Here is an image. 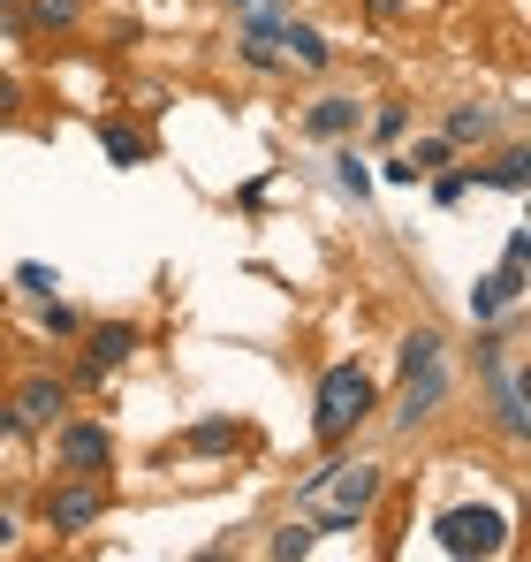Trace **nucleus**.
Returning <instances> with one entry per match:
<instances>
[{
    "label": "nucleus",
    "mask_w": 531,
    "mask_h": 562,
    "mask_svg": "<svg viewBox=\"0 0 531 562\" xmlns=\"http://www.w3.org/2000/svg\"><path fill=\"white\" fill-rule=\"evenodd\" d=\"M380 502H387V464H372V457H342V449H327V464L296 486V509L312 517L319 540H327V532H364Z\"/></svg>",
    "instance_id": "f257e3e1"
},
{
    "label": "nucleus",
    "mask_w": 531,
    "mask_h": 562,
    "mask_svg": "<svg viewBox=\"0 0 531 562\" xmlns=\"http://www.w3.org/2000/svg\"><path fill=\"white\" fill-rule=\"evenodd\" d=\"M380 418V373L364 358H335L312 387V441L319 449H350L357 434Z\"/></svg>",
    "instance_id": "f03ea898"
},
{
    "label": "nucleus",
    "mask_w": 531,
    "mask_h": 562,
    "mask_svg": "<svg viewBox=\"0 0 531 562\" xmlns=\"http://www.w3.org/2000/svg\"><path fill=\"white\" fill-rule=\"evenodd\" d=\"M433 548L455 562H494L517 548V517L494 502H448V509H433Z\"/></svg>",
    "instance_id": "7ed1b4c3"
},
{
    "label": "nucleus",
    "mask_w": 531,
    "mask_h": 562,
    "mask_svg": "<svg viewBox=\"0 0 531 562\" xmlns=\"http://www.w3.org/2000/svg\"><path fill=\"white\" fill-rule=\"evenodd\" d=\"M106 509H114V479H69V471H54L31 502L38 532H54V540H84L91 525H106Z\"/></svg>",
    "instance_id": "20e7f679"
},
{
    "label": "nucleus",
    "mask_w": 531,
    "mask_h": 562,
    "mask_svg": "<svg viewBox=\"0 0 531 562\" xmlns=\"http://www.w3.org/2000/svg\"><path fill=\"white\" fill-rule=\"evenodd\" d=\"M478 395H486L494 434H501L509 449H524V441H531V358H524V350L486 358V366H478Z\"/></svg>",
    "instance_id": "39448f33"
},
{
    "label": "nucleus",
    "mask_w": 531,
    "mask_h": 562,
    "mask_svg": "<svg viewBox=\"0 0 531 562\" xmlns=\"http://www.w3.org/2000/svg\"><path fill=\"white\" fill-rule=\"evenodd\" d=\"M46 471H69V479H114L122 464V441H114V426L106 418H84V411H69L61 426H46Z\"/></svg>",
    "instance_id": "423d86ee"
},
{
    "label": "nucleus",
    "mask_w": 531,
    "mask_h": 562,
    "mask_svg": "<svg viewBox=\"0 0 531 562\" xmlns=\"http://www.w3.org/2000/svg\"><path fill=\"white\" fill-rule=\"evenodd\" d=\"M8 403H15L23 441H31V434H46V426H61L77 411V387H69V373H54V366H31V373L8 387Z\"/></svg>",
    "instance_id": "0eeeda50"
},
{
    "label": "nucleus",
    "mask_w": 531,
    "mask_h": 562,
    "mask_svg": "<svg viewBox=\"0 0 531 562\" xmlns=\"http://www.w3.org/2000/svg\"><path fill=\"white\" fill-rule=\"evenodd\" d=\"M395 387H403V395H395V411H387V434H395V441H410V434H426V426L448 411L455 373H448V358H441V366H426V373L395 380Z\"/></svg>",
    "instance_id": "6e6552de"
},
{
    "label": "nucleus",
    "mask_w": 531,
    "mask_h": 562,
    "mask_svg": "<svg viewBox=\"0 0 531 562\" xmlns=\"http://www.w3.org/2000/svg\"><path fill=\"white\" fill-rule=\"evenodd\" d=\"M509 130H524L509 106H494V99H448L441 106V137L455 153H486L494 137H509Z\"/></svg>",
    "instance_id": "1a4fd4ad"
},
{
    "label": "nucleus",
    "mask_w": 531,
    "mask_h": 562,
    "mask_svg": "<svg viewBox=\"0 0 531 562\" xmlns=\"http://www.w3.org/2000/svg\"><path fill=\"white\" fill-rule=\"evenodd\" d=\"M244 449H251V426H244L236 411H213V418L182 426L176 441H168V457H190V464H228V457H244Z\"/></svg>",
    "instance_id": "9d476101"
},
{
    "label": "nucleus",
    "mask_w": 531,
    "mask_h": 562,
    "mask_svg": "<svg viewBox=\"0 0 531 562\" xmlns=\"http://www.w3.org/2000/svg\"><path fill=\"white\" fill-rule=\"evenodd\" d=\"M91 137H99V153L114 160V168H152V153H160V137L129 114V106H106V114H91Z\"/></svg>",
    "instance_id": "9b49d317"
},
{
    "label": "nucleus",
    "mask_w": 531,
    "mask_h": 562,
    "mask_svg": "<svg viewBox=\"0 0 531 562\" xmlns=\"http://www.w3.org/2000/svg\"><path fill=\"white\" fill-rule=\"evenodd\" d=\"M296 130H304L312 145H342V137H357V130H364V99L342 92V85H327V92L296 114Z\"/></svg>",
    "instance_id": "f8f14e48"
},
{
    "label": "nucleus",
    "mask_w": 531,
    "mask_h": 562,
    "mask_svg": "<svg viewBox=\"0 0 531 562\" xmlns=\"http://www.w3.org/2000/svg\"><path fill=\"white\" fill-rule=\"evenodd\" d=\"M137 350H145V327L137 319H84V335H77V358L99 366V373H122Z\"/></svg>",
    "instance_id": "ddd939ff"
},
{
    "label": "nucleus",
    "mask_w": 531,
    "mask_h": 562,
    "mask_svg": "<svg viewBox=\"0 0 531 562\" xmlns=\"http://www.w3.org/2000/svg\"><path fill=\"white\" fill-rule=\"evenodd\" d=\"M335 61H342V46H335L319 23H304V15L289 8V23H281V69H296V77H335Z\"/></svg>",
    "instance_id": "4468645a"
},
{
    "label": "nucleus",
    "mask_w": 531,
    "mask_h": 562,
    "mask_svg": "<svg viewBox=\"0 0 531 562\" xmlns=\"http://www.w3.org/2000/svg\"><path fill=\"white\" fill-rule=\"evenodd\" d=\"M478 190H501V198H531V153H524V130H509V145L494 160H471Z\"/></svg>",
    "instance_id": "2eb2a0df"
},
{
    "label": "nucleus",
    "mask_w": 531,
    "mask_h": 562,
    "mask_svg": "<svg viewBox=\"0 0 531 562\" xmlns=\"http://www.w3.org/2000/svg\"><path fill=\"white\" fill-rule=\"evenodd\" d=\"M91 15V0H15V23L38 38H77Z\"/></svg>",
    "instance_id": "dca6fc26"
},
{
    "label": "nucleus",
    "mask_w": 531,
    "mask_h": 562,
    "mask_svg": "<svg viewBox=\"0 0 531 562\" xmlns=\"http://www.w3.org/2000/svg\"><path fill=\"white\" fill-rule=\"evenodd\" d=\"M410 130H418V106H410V99H372V106H364V137H372L380 153H395Z\"/></svg>",
    "instance_id": "f3484780"
},
{
    "label": "nucleus",
    "mask_w": 531,
    "mask_h": 562,
    "mask_svg": "<svg viewBox=\"0 0 531 562\" xmlns=\"http://www.w3.org/2000/svg\"><path fill=\"white\" fill-rule=\"evenodd\" d=\"M448 358V335L441 327H403V342H395V380L426 373V366H441Z\"/></svg>",
    "instance_id": "a211bd4d"
},
{
    "label": "nucleus",
    "mask_w": 531,
    "mask_h": 562,
    "mask_svg": "<svg viewBox=\"0 0 531 562\" xmlns=\"http://www.w3.org/2000/svg\"><path fill=\"white\" fill-rule=\"evenodd\" d=\"M335 153V190L350 198V205H372V160L357 153V137H342V145H327Z\"/></svg>",
    "instance_id": "6ab92c4d"
},
{
    "label": "nucleus",
    "mask_w": 531,
    "mask_h": 562,
    "mask_svg": "<svg viewBox=\"0 0 531 562\" xmlns=\"http://www.w3.org/2000/svg\"><path fill=\"white\" fill-rule=\"evenodd\" d=\"M463 312H471V327H501V319L517 312V296H509L501 281L486 274V281H471V296H463Z\"/></svg>",
    "instance_id": "aec40b11"
},
{
    "label": "nucleus",
    "mask_w": 531,
    "mask_h": 562,
    "mask_svg": "<svg viewBox=\"0 0 531 562\" xmlns=\"http://www.w3.org/2000/svg\"><path fill=\"white\" fill-rule=\"evenodd\" d=\"M395 153H403V160H410V176H418V183H426V176H433V168H448V160H455V145H448L441 130H426V137H418V130H410V137H403V145H395Z\"/></svg>",
    "instance_id": "412c9836"
},
{
    "label": "nucleus",
    "mask_w": 531,
    "mask_h": 562,
    "mask_svg": "<svg viewBox=\"0 0 531 562\" xmlns=\"http://www.w3.org/2000/svg\"><path fill=\"white\" fill-rule=\"evenodd\" d=\"M471 190H478V176H471V160H463V153H455L448 168H433V176H426V198H433L441 213H448V205H463Z\"/></svg>",
    "instance_id": "4be33fe9"
},
{
    "label": "nucleus",
    "mask_w": 531,
    "mask_h": 562,
    "mask_svg": "<svg viewBox=\"0 0 531 562\" xmlns=\"http://www.w3.org/2000/svg\"><path fill=\"white\" fill-rule=\"evenodd\" d=\"M312 548H319V532H312V517H289L281 532H266V555H273V562H304Z\"/></svg>",
    "instance_id": "5701e85b"
},
{
    "label": "nucleus",
    "mask_w": 531,
    "mask_h": 562,
    "mask_svg": "<svg viewBox=\"0 0 531 562\" xmlns=\"http://www.w3.org/2000/svg\"><path fill=\"white\" fill-rule=\"evenodd\" d=\"M38 335H54V342H77V335H84V312H77L69 296H38Z\"/></svg>",
    "instance_id": "b1692460"
},
{
    "label": "nucleus",
    "mask_w": 531,
    "mask_h": 562,
    "mask_svg": "<svg viewBox=\"0 0 531 562\" xmlns=\"http://www.w3.org/2000/svg\"><path fill=\"white\" fill-rule=\"evenodd\" d=\"M15 289H23V296L38 304V296H61V274H54L46 259H23V267H15Z\"/></svg>",
    "instance_id": "393cba45"
},
{
    "label": "nucleus",
    "mask_w": 531,
    "mask_h": 562,
    "mask_svg": "<svg viewBox=\"0 0 531 562\" xmlns=\"http://www.w3.org/2000/svg\"><path fill=\"white\" fill-rule=\"evenodd\" d=\"M23 106H31V92H23V85L0 69V130H15V122H23Z\"/></svg>",
    "instance_id": "a878e982"
},
{
    "label": "nucleus",
    "mask_w": 531,
    "mask_h": 562,
    "mask_svg": "<svg viewBox=\"0 0 531 562\" xmlns=\"http://www.w3.org/2000/svg\"><path fill=\"white\" fill-rule=\"evenodd\" d=\"M69 387H77V395H106L114 373H99V366H84V358H69Z\"/></svg>",
    "instance_id": "bb28decb"
},
{
    "label": "nucleus",
    "mask_w": 531,
    "mask_h": 562,
    "mask_svg": "<svg viewBox=\"0 0 531 562\" xmlns=\"http://www.w3.org/2000/svg\"><path fill=\"white\" fill-rule=\"evenodd\" d=\"M357 8H364L372 23H410V15H418V0H357Z\"/></svg>",
    "instance_id": "cd10ccee"
},
{
    "label": "nucleus",
    "mask_w": 531,
    "mask_h": 562,
    "mask_svg": "<svg viewBox=\"0 0 531 562\" xmlns=\"http://www.w3.org/2000/svg\"><path fill=\"white\" fill-rule=\"evenodd\" d=\"M372 183H403V190H418V176H410V160H403V153H387V160H380V176H372Z\"/></svg>",
    "instance_id": "c85d7f7f"
},
{
    "label": "nucleus",
    "mask_w": 531,
    "mask_h": 562,
    "mask_svg": "<svg viewBox=\"0 0 531 562\" xmlns=\"http://www.w3.org/2000/svg\"><path fill=\"white\" fill-rule=\"evenodd\" d=\"M266 198H273V176H251V183L236 190V205H244V213H259Z\"/></svg>",
    "instance_id": "c756f323"
},
{
    "label": "nucleus",
    "mask_w": 531,
    "mask_h": 562,
    "mask_svg": "<svg viewBox=\"0 0 531 562\" xmlns=\"http://www.w3.org/2000/svg\"><path fill=\"white\" fill-rule=\"evenodd\" d=\"M8 441H23V426H15V403L0 395V449H8Z\"/></svg>",
    "instance_id": "7c9ffc66"
},
{
    "label": "nucleus",
    "mask_w": 531,
    "mask_h": 562,
    "mask_svg": "<svg viewBox=\"0 0 531 562\" xmlns=\"http://www.w3.org/2000/svg\"><path fill=\"white\" fill-rule=\"evenodd\" d=\"M23 540V525H15V509H0V548H15Z\"/></svg>",
    "instance_id": "2f4dec72"
},
{
    "label": "nucleus",
    "mask_w": 531,
    "mask_h": 562,
    "mask_svg": "<svg viewBox=\"0 0 531 562\" xmlns=\"http://www.w3.org/2000/svg\"><path fill=\"white\" fill-rule=\"evenodd\" d=\"M213 8H228V15H236V8H244V0H213Z\"/></svg>",
    "instance_id": "473e14b6"
},
{
    "label": "nucleus",
    "mask_w": 531,
    "mask_h": 562,
    "mask_svg": "<svg viewBox=\"0 0 531 562\" xmlns=\"http://www.w3.org/2000/svg\"><path fill=\"white\" fill-rule=\"evenodd\" d=\"M0 8H15V0H0Z\"/></svg>",
    "instance_id": "72a5a7b5"
},
{
    "label": "nucleus",
    "mask_w": 531,
    "mask_h": 562,
    "mask_svg": "<svg viewBox=\"0 0 531 562\" xmlns=\"http://www.w3.org/2000/svg\"><path fill=\"white\" fill-rule=\"evenodd\" d=\"M122 8H137V0H122Z\"/></svg>",
    "instance_id": "f704fd0d"
}]
</instances>
